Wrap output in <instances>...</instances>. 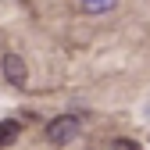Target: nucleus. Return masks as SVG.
I'll return each mask as SVG.
<instances>
[{"label": "nucleus", "mask_w": 150, "mask_h": 150, "mask_svg": "<svg viewBox=\"0 0 150 150\" xmlns=\"http://www.w3.org/2000/svg\"><path fill=\"white\" fill-rule=\"evenodd\" d=\"M79 4H82L86 14H107V11H115L118 0H79Z\"/></svg>", "instance_id": "nucleus-4"}, {"label": "nucleus", "mask_w": 150, "mask_h": 150, "mask_svg": "<svg viewBox=\"0 0 150 150\" xmlns=\"http://www.w3.org/2000/svg\"><path fill=\"white\" fill-rule=\"evenodd\" d=\"M75 136H79V118H75V115H61V118H54L47 125V143L50 146H64Z\"/></svg>", "instance_id": "nucleus-1"}, {"label": "nucleus", "mask_w": 150, "mask_h": 150, "mask_svg": "<svg viewBox=\"0 0 150 150\" xmlns=\"http://www.w3.org/2000/svg\"><path fill=\"white\" fill-rule=\"evenodd\" d=\"M111 150H143V146L132 143V139H115V143H111Z\"/></svg>", "instance_id": "nucleus-5"}, {"label": "nucleus", "mask_w": 150, "mask_h": 150, "mask_svg": "<svg viewBox=\"0 0 150 150\" xmlns=\"http://www.w3.org/2000/svg\"><path fill=\"white\" fill-rule=\"evenodd\" d=\"M18 132H22L18 118H7V122H0V146H11V143L18 139Z\"/></svg>", "instance_id": "nucleus-3"}, {"label": "nucleus", "mask_w": 150, "mask_h": 150, "mask_svg": "<svg viewBox=\"0 0 150 150\" xmlns=\"http://www.w3.org/2000/svg\"><path fill=\"white\" fill-rule=\"evenodd\" d=\"M0 68H4V79H7L11 86H18V89H22V86L29 82V68H25V61L18 57V54H4Z\"/></svg>", "instance_id": "nucleus-2"}]
</instances>
